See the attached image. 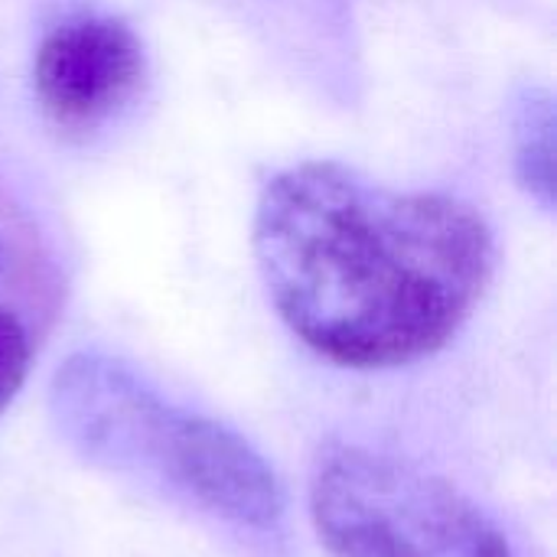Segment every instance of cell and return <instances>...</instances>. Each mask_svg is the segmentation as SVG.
<instances>
[{
  "mask_svg": "<svg viewBox=\"0 0 557 557\" xmlns=\"http://www.w3.org/2000/svg\"><path fill=\"white\" fill-rule=\"evenodd\" d=\"M255 258L284 326L320 359L385 372L441 352L496 264L483 215L333 160L277 173L255 212Z\"/></svg>",
  "mask_w": 557,
  "mask_h": 557,
  "instance_id": "1",
  "label": "cell"
},
{
  "mask_svg": "<svg viewBox=\"0 0 557 557\" xmlns=\"http://www.w3.org/2000/svg\"><path fill=\"white\" fill-rule=\"evenodd\" d=\"M49 411L65 444L95 467L160 486L242 532L271 535L284 522V486L261 450L235 428L166 401L117 359L69 356Z\"/></svg>",
  "mask_w": 557,
  "mask_h": 557,
  "instance_id": "2",
  "label": "cell"
},
{
  "mask_svg": "<svg viewBox=\"0 0 557 557\" xmlns=\"http://www.w3.org/2000/svg\"><path fill=\"white\" fill-rule=\"evenodd\" d=\"M310 519L333 557H516L454 483L362 444H330L317 457Z\"/></svg>",
  "mask_w": 557,
  "mask_h": 557,
  "instance_id": "3",
  "label": "cell"
},
{
  "mask_svg": "<svg viewBox=\"0 0 557 557\" xmlns=\"http://www.w3.org/2000/svg\"><path fill=\"white\" fill-rule=\"evenodd\" d=\"M147 59L137 33L114 13L69 10L49 23L33 52V98L65 134L111 121L144 85Z\"/></svg>",
  "mask_w": 557,
  "mask_h": 557,
  "instance_id": "4",
  "label": "cell"
},
{
  "mask_svg": "<svg viewBox=\"0 0 557 557\" xmlns=\"http://www.w3.org/2000/svg\"><path fill=\"white\" fill-rule=\"evenodd\" d=\"M519 183L545 209L555 206V98L548 88L525 85L509 111Z\"/></svg>",
  "mask_w": 557,
  "mask_h": 557,
  "instance_id": "5",
  "label": "cell"
},
{
  "mask_svg": "<svg viewBox=\"0 0 557 557\" xmlns=\"http://www.w3.org/2000/svg\"><path fill=\"white\" fill-rule=\"evenodd\" d=\"M36 356L33 323L10 304L0 300V414L20 395Z\"/></svg>",
  "mask_w": 557,
  "mask_h": 557,
  "instance_id": "6",
  "label": "cell"
},
{
  "mask_svg": "<svg viewBox=\"0 0 557 557\" xmlns=\"http://www.w3.org/2000/svg\"><path fill=\"white\" fill-rule=\"evenodd\" d=\"M10 264H13V245H10V232L0 222V284H7L10 277Z\"/></svg>",
  "mask_w": 557,
  "mask_h": 557,
  "instance_id": "7",
  "label": "cell"
}]
</instances>
